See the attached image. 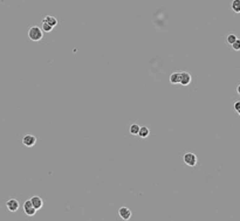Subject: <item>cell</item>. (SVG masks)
<instances>
[{
    "label": "cell",
    "mask_w": 240,
    "mask_h": 221,
    "mask_svg": "<svg viewBox=\"0 0 240 221\" xmlns=\"http://www.w3.org/2000/svg\"><path fill=\"white\" fill-rule=\"evenodd\" d=\"M35 143H37V138H35V136L31 135V133H27V135H25V137L22 138V144L27 147L34 146Z\"/></svg>",
    "instance_id": "cell-3"
},
{
    "label": "cell",
    "mask_w": 240,
    "mask_h": 221,
    "mask_svg": "<svg viewBox=\"0 0 240 221\" xmlns=\"http://www.w3.org/2000/svg\"><path fill=\"white\" fill-rule=\"evenodd\" d=\"M181 81V73H172L170 75V82L172 84H178Z\"/></svg>",
    "instance_id": "cell-11"
},
{
    "label": "cell",
    "mask_w": 240,
    "mask_h": 221,
    "mask_svg": "<svg viewBox=\"0 0 240 221\" xmlns=\"http://www.w3.org/2000/svg\"><path fill=\"white\" fill-rule=\"evenodd\" d=\"M43 20L46 21L47 24H49L50 26L53 27H56V25H58V20H56V18H54V16L52 15H46L45 18H43Z\"/></svg>",
    "instance_id": "cell-10"
},
{
    "label": "cell",
    "mask_w": 240,
    "mask_h": 221,
    "mask_svg": "<svg viewBox=\"0 0 240 221\" xmlns=\"http://www.w3.org/2000/svg\"><path fill=\"white\" fill-rule=\"evenodd\" d=\"M231 7L232 10L234 11L235 13H239L240 12V0H233L231 2Z\"/></svg>",
    "instance_id": "cell-13"
},
{
    "label": "cell",
    "mask_w": 240,
    "mask_h": 221,
    "mask_svg": "<svg viewBox=\"0 0 240 221\" xmlns=\"http://www.w3.org/2000/svg\"><path fill=\"white\" fill-rule=\"evenodd\" d=\"M24 210H25V213H26L28 216H33L35 213H37V210L32 206L31 200H26V201H25V204H24Z\"/></svg>",
    "instance_id": "cell-4"
},
{
    "label": "cell",
    "mask_w": 240,
    "mask_h": 221,
    "mask_svg": "<svg viewBox=\"0 0 240 221\" xmlns=\"http://www.w3.org/2000/svg\"><path fill=\"white\" fill-rule=\"evenodd\" d=\"M237 91H238V94H240V84H238V87H237Z\"/></svg>",
    "instance_id": "cell-18"
},
{
    "label": "cell",
    "mask_w": 240,
    "mask_h": 221,
    "mask_svg": "<svg viewBox=\"0 0 240 221\" xmlns=\"http://www.w3.org/2000/svg\"><path fill=\"white\" fill-rule=\"evenodd\" d=\"M231 46H232V47H233V49H234V50H237V52H238V50H240V40H239V39H237V40H235V41L233 42Z\"/></svg>",
    "instance_id": "cell-16"
},
{
    "label": "cell",
    "mask_w": 240,
    "mask_h": 221,
    "mask_svg": "<svg viewBox=\"0 0 240 221\" xmlns=\"http://www.w3.org/2000/svg\"><path fill=\"white\" fill-rule=\"evenodd\" d=\"M234 109L238 114H240V102L239 101H237V102L234 103Z\"/></svg>",
    "instance_id": "cell-17"
},
{
    "label": "cell",
    "mask_w": 240,
    "mask_h": 221,
    "mask_svg": "<svg viewBox=\"0 0 240 221\" xmlns=\"http://www.w3.org/2000/svg\"><path fill=\"white\" fill-rule=\"evenodd\" d=\"M118 215L122 220H130L131 218V210L128 207H121L118 210Z\"/></svg>",
    "instance_id": "cell-6"
},
{
    "label": "cell",
    "mask_w": 240,
    "mask_h": 221,
    "mask_svg": "<svg viewBox=\"0 0 240 221\" xmlns=\"http://www.w3.org/2000/svg\"><path fill=\"white\" fill-rule=\"evenodd\" d=\"M31 202H32V206L35 208V210H40V208H42L43 206V200L40 198V197H37V195H34L31 198Z\"/></svg>",
    "instance_id": "cell-7"
},
{
    "label": "cell",
    "mask_w": 240,
    "mask_h": 221,
    "mask_svg": "<svg viewBox=\"0 0 240 221\" xmlns=\"http://www.w3.org/2000/svg\"><path fill=\"white\" fill-rule=\"evenodd\" d=\"M237 39H238V37H237L235 34H229V35H227V39H226V41H227V43L232 45V43H233Z\"/></svg>",
    "instance_id": "cell-15"
},
{
    "label": "cell",
    "mask_w": 240,
    "mask_h": 221,
    "mask_svg": "<svg viewBox=\"0 0 240 221\" xmlns=\"http://www.w3.org/2000/svg\"><path fill=\"white\" fill-rule=\"evenodd\" d=\"M183 160H184V163L186 164L187 166H196L197 165V156L194 154V153L192 152H185L184 153V156H183Z\"/></svg>",
    "instance_id": "cell-2"
},
{
    "label": "cell",
    "mask_w": 240,
    "mask_h": 221,
    "mask_svg": "<svg viewBox=\"0 0 240 221\" xmlns=\"http://www.w3.org/2000/svg\"><path fill=\"white\" fill-rule=\"evenodd\" d=\"M43 37V32L40 27L37 26H33L28 29V37L34 42L40 41Z\"/></svg>",
    "instance_id": "cell-1"
},
{
    "label": "cell",
    "mask_w": 240,
    "mask_h": 221,
    "mask_svg": "<svg viewBox=\"0 0 240 221\" xmlns=\"http://www.w3.org/2000/svg\"><path fill=\"white\" fill-rule=\"evenodd\" d=\"M150 135V130L146 128V126H141L139 128V131H138V135L141 138H146V137H149Z\"/></svg>",
    "instance_id": "cell-9"
},
{
    "label": "cell",
    "mask_w": 240,
    "mask_h": 221,
    "mask_svg": "<svg viewBox=\"0 0 240 221\" xmlns=\"http://www.w3.org/2000/svg\"><path fill=\"white\" fill-rule=\"evenodd\" d=\"M41 29H42V32H46V33H49V32H52L53 31V27L50 26L49 24H47L46 21L42 19V27H41Z\"/></svg>",
    "instance_id": "cell-14"
},
{
    "label": "cell",
    "mask_w": 240,
    "mask_h": 221,
    "mask_svg": "<svg viewBox=\"0 0 240 221\" xmlns=\"http://www.w3.org/2000/svg\"><path fill=\"white\" fill-rule=\"evenodd\" d=\"M139 128L141 126L138 124H131L130 128H129V132L133 135V136H137L138 135V131H139Z\"/></svg>",
    "instance_id": "cell-12"
},
{
    "label": "cell",
    "mask_w": 240,
    "mask_h": 221,
    "mask_svg": "<svg viewBox=\"0 0 240 221\" xmlns=\"http://www.w3.org/2000/svg\"><path fill=\"white\" fill-rule=\"evenodd\" d=\"M19 201L16 199H10L6 201V207L10 212H16L19 210Z\"/></svg>",
    "instance_id": "cell-5"
},
{
    "label": "cell",
    "mask_w": 240,
    "mask_h": 221,
    "mask_svg": "<svg viewBox=\"0 0 240 221\" xmlns=\"http://www.w3.org/2000/svg\"><path fill=\"white\" fill-rule=\"evenodd\" d=\"M191 81H192V76L190 74L186 73V72L181 73V81H179V83L183 84V85H189V84L191 83Z\"/></svg>",
    "instance_id": "cell-8"
}]
</instances>
